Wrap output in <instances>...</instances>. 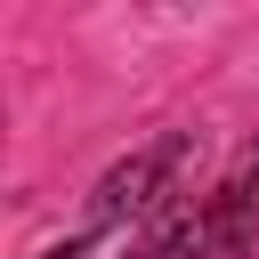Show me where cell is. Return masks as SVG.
Wrapping results in <instances>:
<instances>
[{"mask_svg": "<svg viewBox=\"0 0 259 259\" xmlns=\"http://www.w3.org/2000/svg\"><path fill=\"white\" fill-rule=\"evenodd\" d=\"M170 162H178V146H154V154H138L130 170H113V178H105L97 210H105V219H113V210H138V202H146V186H154V178H162Z\"/></svg>", "mask_w": 259, "mask_h": 259, "instance_id": "1", "label": "cell"}, {"mask_svg": "<svg viewBox=\"0 0 259 259\" xmlns=\"http://www.w3.org/2000/svg\"><path fill=\"white\" fill-rule=\"evenodd\" d=\"M235 202H251V210H259V146H251V162H243V186H235Z\"/></svg>", "mask_w": 259, "mask_h": 259, "instance_id": "2", "label": "cell"}]
</instances>
